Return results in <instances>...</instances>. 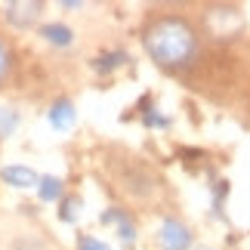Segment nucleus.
I'll list each match as a JSON object with an SVG mask.
<instances>
[{
	"label": "nucleus",
	"instance_id": "nucleus-3",
	"mask_svg": "<svg viewBox=\"0 0 250 250\" xmlns=\"http://www.w3.org/2000/svg\"><path fill=\"white\" fill-rule=\"evenodd\" d=\"M207 34L210 37H219V41H229L241 31V13L235 6H210L207 9Z\"/></svg>",
	"mask_w": 250,
	"mask_h": 250
},
{
	"label": "nucleus",
	"instance_id": "nucleus-5",
	"mask_svg": "<svg viewBox=\"0 0 250 250\" xmlns=\"http://www.w3.org/2000/svg\"><path fill=\"white\" fill-rule=\"evenodd\" d=\"M102 223L118 229V235H121L124 244H133V241H136V223H133V216L127 213V210H118V207L105 210V213H102Z\"/></svg>",
	"mask_w": 250,
	"mask_h": 250
},
{
	"label": "nucleus",
	"instance_id": "nucleus-2",
	"mask_svg": "<svg viewBox=\"0 0 250 250\" xmlns=\"http://www.w3.org/2000/svg\"><path fill=\"white\" fill-rule=\"evenodd\" d=\"M111 170H114V182H118V188L124 191L127 198L133 201H151L158 191V176L155 170H151L142 158H118L111 161Z\"/></svg>",
	"mask_w": 250,
	"mask_h": 250
},
{
	"label": "nucleus",
	"instance_id": "nucleus-11",
	"mask_svg": "<svg viewBox=\"0 0 250 250\" xmlns=\"http://www.w3.org/2000/svg\"><path fill=\"white\" fill-rule=\"evenodd\" d=\"M9 74H13V53H9L6 41H0V86L9 81Z\"/></svg>",
	"mask_w": 250,
	"mask_h": 250
},
{
	"label": "nucleus",
	"instance_id": "nucleus-7",
	"mask_svg": "<svg viewBox=\"0 0 250 250\" xmlns=\"http://www.w3.org/2000/svg\"><path fill=\"white\" fill-rule=\"evenodd\" d=\"M0 176H3V182H9L13 188H31L34 182H41L31 167H6Z\"/></svg>",
	"mask_w": 250,
	"mask_h": 250
},
{
	"label": "nucleus",
	"instance_id": "nucleus-15",
	"mask_svg": "<svg viewBox=\"0 0 250 250\" xmlns=\"http://www.w3.org/2000/svg\"><path fill=\"white\" fill-rule=\"evenodd\" d=\"M146 127H170V121L167 118H161V114H155V111H146Z\"/></svg>",
	"mask_w": 250,
	"mask_h": 250
},
{
	"label": "nucleus",
	"instance_id": "nucleus-9",
	"mask_svg": "<svg viewBox=\"0 0 250 250\" xmlns=\"http://www.w3.org/2000/svg\"><path fill=\"white\" fill-rule=\"evenodd\" d=\"M50 121H53V127L56 130H68L71 124H74V105L71 102H56L53 105V111H50Z\"/></svg>",
	"mask_w": 250,
	"mask_h": 250
},
{
	"label": "nucleus",
	"instance_id": "nucleus-10",
	"mask_svg": "<svg viewBox=\"0 0 250 250\" xmlns=\"http://www.w3.org/2000/svg\"><path fill=\"white\" fill-rule=\"evenodd\" d=\"M43 201H62V179H53V176H43L41 186H37Z\"/></svg>",
	"mask_w": 250,
	"mask_h": 250
},
{
	"label": "nucleus",
	"instance_id": "nucleus-12",
	"mask_svg": "<svg viewBox=\"0 0 250 250\" xmlns=\"http://www.w3.org/2000/svg\"><path fill=\"white\" fill-rule=\"evenodd\" d=\"M78 207H81V198H65L62 204H59L65 223H74V216H78Z\"/></svg>",
	"mask_w": 250,
	"mask_h": 250
},
{
	"label": "nucleus",
	"instance_id": "nucleus-6",
	"mask_svg": "<svg viewBox=\"0 0 250 250\" xmlns=\"http://www.w3.org/2000/svg\"><path fill=\"white\" fill-rule=\"evenodd\" d=\"M3 9H6L9 25H16V28H34V22L41 19L43 3H6Z\"/></svg>",
	"mask_w": 250,
	"mask_h": 250
},
{
	"label": "nucleus",
	"instance_id": "nucleus-14",
	"mask_svg": "<svg viewBox=\"0 0 250 250\" xmlns=\"http://www.w3.org/2000/svg\"><path fill=\"white\" fill-rule=\"evenodd\" d=\"M121 62H127V56H124V53H111V56H105V59L96 62V68L105 71V68H114V65H121Z\"/></svg>",
	"mask_w": 250,
	"mask_h": 250
},
{
	"label": "nucleus",
	"instance_id": "nucleus-8",
	"mask_svg": "<svg viewBox=\"0 0 250 250\" xmlns=\"http://www.w3.org/2000/svg\"><path fill=\"white\" fill-rule=\"evenodd\" d=\"M41 37L46 43H53V46H71L74 41V34H71V28H65V25H43L41 28Z\"/></svg>",
	"mask_w": 250,
	"mask_h": 250
},
{
	"label": "nucleus",
	"instance_id": "nucleus-13",
	"mask_svg": "<svg viewBox=\"0 0 250 250\" xmlns=\"http://www.w3.org/2000/svg\"><path fill=\"white\" fill-rule=\"evenodd\" d=\"M78 250H111V247L105 244V241H99V238H93V235H81Z\"/></svg>",
	"mask_w": 250,
	"mask_h": 250
},
{
	"label": "nucleus",
	"instance_id": "nucleus-4",
	"mask_svg": "<svg viewBox=\"0 0 250 250\" xmlns=\"http://www.w3.org/2000/svg\"><path fill=\"white\" fill-rule=\"evenodd\" d=\"M158 244L161 250H188L191 247V229L176 216H167L158 229Z\"/></svg>",
	"mask_w": 250,
	"mask_h": 250
},
{
	"label": "nucleus",
	"instance_id": "nucleus-1",
	"mask_svg": "<svg viewBox=\"0 0 250 250\" xmlns=\"http://www.w3.org/2000/svg\"><path fill=\"white\" fill-rule=\"evenodd\" d=\"M148 59L164 71H186L201 56V31L186 16H158L142 31Z\"/></svg>",
	"mask_w": 250,
	"mask_h": 250
}]
</instances>
